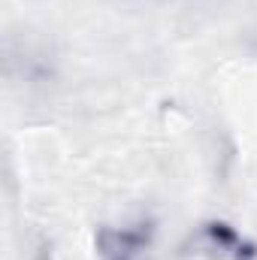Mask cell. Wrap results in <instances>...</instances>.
<instances>
[{
	"mask_svg": "<svg viewBox=\"0 0 257 260\" xmlns=\"http://www.w3.org/2000/svg\"><path fill=\"white\" fill-rule=\"evenodd\" d=\"M194 248L209 260H248L251 245L227 224H206L194 236Z\"/></svg>",
	"mask_w": 257,
	"mask_h": 260,
	"instance_id": "cell-1",
	"label": "cell"
}]
</instances>
